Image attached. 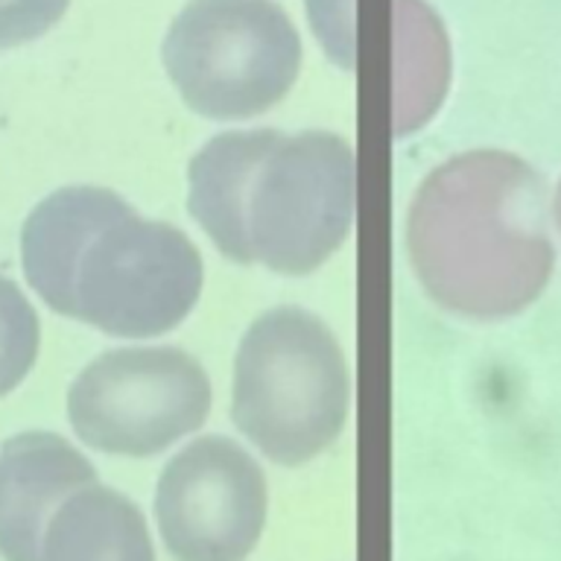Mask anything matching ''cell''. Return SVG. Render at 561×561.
<instances>
[{"instance_id": "1", "label": "cell", "mask_w": 561, "mask_h": 561, "mask_svg": "<svg viewBox=\"0 0 561 561\" xmlns=\"http://www.w3.org/2000/svg\"><path fill=\"white\" fill-rule=\"evenodd\" d=\"M30 287L53 313L108 336L149 340L173 331L202 296V254L182 228L144 219L105 187L50 193L21 231Z\"/></svg>"}, {"instance_id": "2", "label": "cell", "mask_w": 561, "mask_h": 561, "mask_svg": "<svg viewBox=\"0 0 561 561\" xmlns=\"http://www.w3.org/2000/svg\"><path fill=\"white\" fill-rule=\"evenodd\" d=\"M187 210L228 261L307 275L354 226L357 158L336 131H222L187 167Z\"/></svg>"}, {"instance_id": "3", "label": "cell", "mask_w": 561, "mask_h": 561, "mask_svg": "<svg viewBox=\"0 0 561 561\" xmlns=\"http://www.w3.org/2000/svg\"><path fill=\"white\" fill-rule=\"evenodd\" d=\"M547 184L506 149L447 158L421 182L407 217V252L438 307L506 319L535 305L556 266Z\"/></svg>"}, {"instance_id": "4", "label": "cell", "mask_w": 561, "mask_h": 561, "mask_svg": "<svg viewBox=\"0 0 561 561\" xmlns=\"http://www.w3.org/2000/svg\"><path fill=\"white\" fill-rule=\"evenodd\" d=\"M348 407V363L319 316L287 305L249 324L234 357L231 419L266 459L298 468L324 454Z\"/></svg>"}, {"instance_id": "5", "label": "cell", "mask_w": 561, "mask_h": 561, "mask_svg": "<svg viewBox=\"0 0 561 561\" xmlns=\"http://www.w3.org/2000/svg\"><path fill=\"white\" fill-rule=\"evenodd\" d=\"M301 35L275 0H187L161 59L184 105L208 121H249L293 91Z\"/></svg>"}, {"instance_id": "6", "label": "cell", "mask_w": 561, "mask_h": 561, "mask_svg": "<svg viewBox=\"0 0 561 561\" xmlns=\"http://www.w3.org/2000/svg\"><path fill=\"white\" fill-rule=\"evenodd\" d=\"M210 380L173 345L114 348L88 363L68 392V419L82 445L112 456H156L205 424Z\"/></svg>"}, {"instance_id": "7", "label": "cell", "mask_w": 561, "mask_h": 561, "mask_svg": "<svg viewBox=\"0 0 561 561\" xmlns=\"http://www.w3.org/2000/svg\"><path fill=\"white\" fill-rule=\"evenodd\" d=\"M270 508L263 468L228 436H202L164 465L156 524L175 561H245Z\"/></svg>"}, {"instance_id": "8", "label": "cell", "mask_w": 561, "mask_h": 561, "mask_svg": "<svg viewBox=\"0 0 561 561\" xmlns=\"http://www.w3.org/2000/svg\"><path fill=\"white\" fill-rule=\"evenodd\" d=\"M96 480V468L68 438L30 430L0 447V556L38 561L56 508Z\"/></svg>"}, {"instance_id": "9", "label": "cell", "mask_w": 561, "mask_h": 561, "mask_svg": "<svg viewBox=\"0 0 561 561\" xmlns=\"http://www.w3.org/2000/svg\"><path fill=\"white\" fill-rule=\"evenodd\" d=\"M38 561H156L147 517L123 491L91 482L44 529Z\"/></svg>"}, {"instance_id": "10", "label": "cell", "mask_w": 561, "mask_h": 561, "mask_svg": "<svg viewBox=\"0 0 561 561\" xmlns=\"http://www.w3.org/2000/svg\"><path fill=\"white\" fill-rule=\"evenodd\" d=\"M392 135L398 140L427 126L445 103L450 42L427 0H392Z\"/></svg>"}, {"instance_id": "11", "label": "cell", "mask_w": 561, "mask_h": 561, "mask_svg": "<svg viewBox=\"0 0 561 561\" xmlns=\"http://www.w3.org/2000/svg\"><path fill=\"white\" fill-rule=\"evenodd\" d=\"M42 345V328L33 305L15 280L0 275V398L15 392L30 375Z\"/></svg>"}, {"instance_id": "12", "label": "cell", "mask_w": 561, "mask_h": 561, "mask_svg": "<svg viewBox=\"0 0 561 561\" xmlns=\"http://www.w3.org/2000/svg\"><path fill=\"white\" fill-rule=\"evenodd\" d=\"M307 12L324 56H331V61H336L342 70L357 68L354 0H307Z\"/></svg>"}, {"instance_id": "13", "label": "cell", "mask_w": 561, "mask_h": 561, "mask_svg": "<svg viewBox=\"0 0 561 561\" xmlns=\"http://www.w3.org/2000/svg\"><path fill=\"white\" fill-rule=\"evenodd\" d=\"M70 0H0V50L42 38L59 24Z\"/></svg>"}, {"instance_id": "14", "label": "cell", "mask_w": 561, "mask_h": 561, "mask_svg": "<svg viewBox=\"0 0 561 561\" xmlns=\"http://www.w3.org/2000/svg\"><path fill=\"white\" fill-rule=\"evenodd\" d=\"M552 214H556V222L561 228V182H559V191H556V202H552Z\"/></svg>"}]
</instances>
